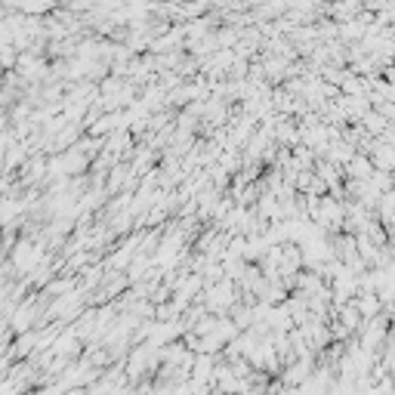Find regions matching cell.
Segmentation results:
<instances>
[{
    "label": "cell",
    "instance_id": "obj_2",
    "mask_svg": "<svg viewBox=\"0 0 395 395\" xmlns=\"http://www.w3.org/2000/svg\"><path fill=\"white\" fill-rule=\"evenodd\" d=\"M361 312H364V315H374V312H377V299H374V297L364 299V303H361Z\"/></svg>",
    "mask_w": 395,
    "mask_h": 395
},
{
    "label": "cell",
    "instance_id": "obj_1",
    "mask_svg": "<svg viewBox=\"0 0 395 395\" xmlns=\"http://www.w3.org/2000/svg\"><path fill=\"white\" fill-rule=\"evenodd\" d=\"M377 161L383 170H395V145H383L377 152Z\"/></svg>",
    "mask_w": 395,
    "mask_h": 395
}]
</instances>
